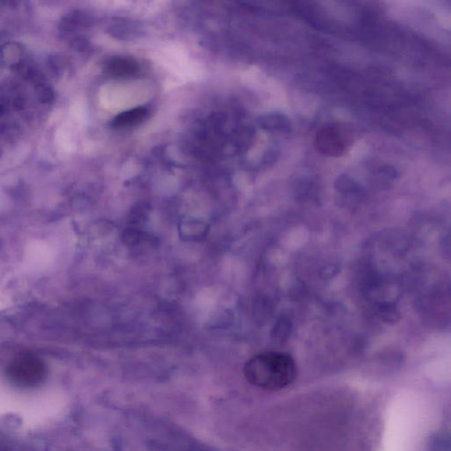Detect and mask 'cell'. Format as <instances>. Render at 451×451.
<instances>
[{
    "instance_id": "6da1fadb",
    "label": "cell",
    "mask_w": 451,
    "mask_h": 451,
    "mask_svg": "<svg viewBox=\"0 0 451 451\" xmlns=\"http://www.w3.org/2000/svg\"><path fill=\"white\" fill-rule=\"evenodd\" d=\"M246 380L265 390H279L294 382L297 368L294 359L287 353L266 352L250 358L243 368Z\"/></svg>"
},
{
    "instance_id": "7a4b0ae2",
    "label": "cell",
    "mask_w": 451,
    "mask_h": 451,
    "mask_svg": "<svg viewBox=\"0 0 451 451\" xmlns=\"http://www.w3.org/2000/svg\"><path fill=\"white\" fill-rule=\"evenodd\" d=\"M315 146L323 155L340 156L345 149V137L343 131L334 125H327L319 130L315 137Z\"/></svg>"
},
{
    "instance_id": "3957f363",
    "label": "cell",
    "mask_w": 451,
    "mask_h": 451,
    "mask_svg": "<svg viewBox=\"0 0 451 451\" xmlns=\"http://www.w3.org/2000/svg\"><path fill=\"white\" fill-rule=\"evenodd\" d=\"M108 74L115 78H126L133 76L138 73V64L133 59L127 58H116L108 63Z\"/></svg>"
},
{
    "instance_id": "277c9868",
    "label": "cell",
    "mask_w": 451,
    "mask_h": 451,
    "mask_svg": "<svg viewBox=\"0 0 451 451\" xmlns=\"http://www.w3.org/2000/svg\"><path fill=\"white\" fill-rule=\"evenodd\" d=\"M146 116V110L145 108H135L116 116L113 120L112 126L118 128V129L135 126L144 121Z\"/></svg>"
},
{
    "instance_id": "5b68a950",
    "label": "cell",
    "mask_w": 451,
    "mask_h": 451,
    "mask_svg": "<svg viewBox=\"0 0 451 451\" xmlns=\"http://www.w3.org/2000/svg\"><path fill=\"white\" fill-rule=\"evenodd\" d=\"M261 123L269 131L289 133L291 130V123L287 116L281 114L266 116Z\"/></svg>"
},
{
    "instance_id": "8992f818",
    "label": "cell",
    "mask_w": 451,
    "mask_h": 451,
    "mask_svg": "<svg viewBox=\"0 0 451 451\" xmlns=\"http://www.w3.org/2000/svg\"><path fill=\"white\" fill-rule=\"evenodd\" d=\"M378 313L383 322L387 324H394L400 320V313L392 303H382L378 307Z\"/></svg>"
},
{
    "instance_id": "52a82bcc",
    "label": "cell",
    "mask_w": 451,
    "mask_h": 451,
    "mask_svg": "<svg viewBox=\"0 0 451 451\" xmlns=\"http://www.w3.org/2000/svg\"><path fill=\"white\" fill-rule=\"evenodd\" d=\"M292 330V323L289 319L281 318L280 320H278L277 324L274 326L273 337L276 340L284 341L288 340L290 336Z\"/></svg>"
},
{
    "instance_id": "ba28073f",
    "label": "cell",
    "mask_w": 451,
    "mask_h": 451,
    "mask_svg": "<svg viewBox=\"0 0 451 451\" xmlns=\"http://www.w3.org/2000/svg\"><path fill=\"white\" fill-rule=\"evenodd\" d=\"M21 54V49L19 45L12 44L6 45V49H4L2 58L6 62L14 64L20 60Z\"/></svg>"
},
{
    "instance_id": "9c48e42d",
    "label": "cell",
    "mask_w": 451,
    "mask_h": 451,
    "mask_svg": "<svg viewBox=\"0 0 451 451\" xmlns=\"http://www.w3.org/2000/svg\"><path fill=\"white\" fill-rule=\"evenodd\" d=\"M39 97L43 103H49L54 98V93L46 86H41L40 89H39Z\"/></svg>"
},
{
    "instance_id": "30bf717a",
    "label": "cell",
    "mask_w": 451,
    "mask_h": 451,
    "mask_svg": "<svg viewBox=\"0 0 451 451\" xmlns=\"http://www.w3.org/2000/svg\"><path fill=\"white\" fill-rule=\"evenodd\" d=\"M4 112V108L2 106H0V116L2 115V113Z\"/></svg>"
}]
</instances>
